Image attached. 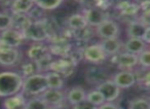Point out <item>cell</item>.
I'll use <instances>...</instances> for the list:
<instances>
[{
  "mask_svg": "<svg viewBox=\"0 0 150 109\" xmlns=\"http://www.w3.org/2000/svg\"><path fill=\"white\" fill-rule=\"evenodd\" d=\"M24 78L16 72L0 73V97L6 98L21 92Z\"/></svg>",
  "mask_w": 150,
  "mask_h": 109,
  "instance_id": "obj_1",
  "label": "cell"
},
{
  "mask_svg": "<svg viewBox=\"0 0 150 109\" xmlns=\"http://www.w3.org/2000/svg\"><path fill=\"white\" fill-rule=\"evenodd\" d=\"M47 88L46 78L44 74H34L29 77L24 78L22 84V92L23 94L29 96H37L41 95Z\"/></svg>",
  "mask_w": 150,
  "mask_h": 109,
  "instance_id": "obj_2",
  "label": "cell"
},
{
  "mask_svg": "<svg viewBox=\"0 0 150 109\" xmlns=\"http://www.w3.org/2000/svg\"><path fill=\"white\" fill-rule=\"evenodd\" d=\"M24 38L34 42H42L50 37V28L42 20L38 22H31L30 25L22 32Z\"/></svg>",
  "mask_w": 150,
  "mask_h": 109,
  "instance_id": "obj_3",
  "label": "cell"
},
{
  "mask_svg": "<svg viewBox=\"0 0 150 109\" xmlns=\"http://www.w3.org/2000/svg\"><path fill=\"white\" fill-rule=\"evenodd\" d=\"M76 64L68 57H61L57 61H52L50 66V70L60 74L63 78L68 77L74 72Z\"/></svg>",
  "mask_w": 150,
  "mask_h": 109,
  "instance_id": "obj_4",
  "label": "cell"
},
{
  "mask_svg": "<svg viewBox=\"0 0 150 109\" xmlns=\"http://www.w3.org/2000/svg\"><path fill=\"white\" fill-rule=\"evenodd\" d=\"M82 57L93 64H100L107 59V56L100 44L88 45L82 50Z\"/></svg>",
  "mask_w": 150,
  "mask_h": 109,
  "instance_id": "obj_5",
  "label": "cell"
},
{
  "mask_svg": "<svg viewBox=\"0 0 150 109\" xmlns=\"http://www.w3.org/2000/svg\"><path fill=\"white\" fill-rule=\"evenodd\" d=\"M97 90L103 95L105 102H113L120 95V88L113 82V80H105L98 84Z\"/></svg>",
  "mask_w": 150,
  "mask_h": 109,
  "instance_id": "obj_6",
  "label": "cell"
},
{
  "mask_svg": "<svg viewBox=\"0 0 150 109\" xmlns=\"http://www.w3.org/2000/svg\"><path fill=\"white\" fill-rule=\"evenodd\" d=\"M96 32L99 37L102 39L106 38H114L119 35V26L113 20L107 19L96 27Z\"/></svg>",
  "mask_w": 150,
  "mask_h": 109,
  "instance_id": "obj_7",
  "label": "cell"
},
{
  "mask_svg": "<svg viewBox=\"0 0 150 109\" xmlns=\"http://www.w3.org/2000/svg\"><path fill=\"white\" fill-rule=\"evenodd\" d=\"M83 16L86 18L88 26H91V27H98L105 20L109 19L106 11L98 7H90L86 9Z\"/></svg>",
  "mask_w": 150,
  "mask_h": 109,
  "instance_id": "obj_8",
  "label": "cell"
},
{
  "mask_svg": "<svg viewBox=\"0 0 150 109\" xmlns=\"http://www.w3.org/2000/svg\"><path fill=\"white\" fill-rule=\"evenodd\" d=\"M117 67L122 70H131L138 65V54L123 52L113 56Z\"/></svg>",
  "mask_w": 150,
  "mask_h": 109,
  "instance_id": "obj_9",
  "label": "cell"
},
{
  "mask_svg": "<svg viewBox=\"0 0 150 109\" xmlns=\"http://www.w3.org/2000/svg\"><path fill=\"white\" fill-rule=\"evenodd\" d=\"M112 80L120 90L121 88H129L137 84L135 73L129 70H121L120 72H117L113 76Z\"/></svg>",
  "mask_w": 150,
  "mask_h": 109,
  "instance_id": "obj_10",
  "label": "cell"
},
{
  "mask_svg": "<svg viewBox=\"0 0 150 109\" xmlns=\"http://www.w3.org/2000/svg\"><path fill=\"white\" fill-rule=\"evenodd\" d=\"M0 40H2L3 42H5L11 47L17 48L23 43L25 38H24L22 32L13 29V28H9V29L1 32Z\"/></svg>",
  "mask_w": 150,
  "mask_h": 109,
  "instance_id": "obj_11",
  "label": "cell"
},
{
  "mask_svg": "<svg viewBox=\"0 0 150 109\" xmlns=\"http://www.w3.org/2000/svg\"><path fill=\"white\" fill-rule=\"evenodd\" d=\"M86 81L90 84H100L101 82L108 79V72L105 68L100 66H92L86 72Z\"/></svg>",
  "mask_w": 150,
  "mask_h": 109,
  "instance_id": "obj_12",
  "label": "cell"
},
{
  "mask_svg": "<svg viewBox=\"0 0 150 109\" xmlns=\"http://www.w3.org/2000/svg\"><path fill=\"white\" fill-rule=\"evenodd\" d=\"M40 98L50 107H57L63 104L65 100V95L61 90L57 88H46L41 94Z\"/></svg>",
  "mask_w": 150,
  "mask_h": 109,
  "instance_id": "obj_13",
  "label": "cell"
},
{
  "mask_svg": "<svg viewBox=\"0 0 150 109\" xmlns=\"http://www.w3.org/2000/svg\"><path fill=\"white\" fill-rule=\"evenodd\" d=\"M27 54L28 58L35 63H38V62L47 58L48 56H50L48 47L42 42H35L33 45L30 46V48L27 52Z\"/></svg>",
  "mask_w": 150,
  "mask_h": 109,
  "instance_id": "obj_14",
  "label": "cell"
},
{
  "mask_svg": "<svg viewBox=\"0 0 150 109\" xmlns=\"http://www.w3.org/2000/svg\"><path fill=\"white\" fill-rule=\"evenodd\" d=\"M100 45L107 56H114V54H118L122 47V43L117 37L102 39Z\"/></svg>",
  "mask_w": 150,
  "mask_h": 109,
  "instance_id": "obj_15",
  "label": "cell"
},
{
  "mask_svg": "<svg viewBox=\"0 0 150 109\" xmlns=\"http://www.w3.org/2000/svg\"><path fill=\"white\" fill-rule=\"evenodd\" d=\"M26 100L23 93H18L13 96L6 97V99L3 102V106L5 109H25Z\"/></svg>",
  "mask_w": 150,
  "mask_h": 109,
  "instance_id": "obj_16",
  "label": "cell"
},
{
  "mask_svg": "<svg viewBox=\"0 0 150 109\" xmlns=\"http://www.w3.org/2000/svg\"><path fill=\"white\" fill-rule=\"evenodd\" d=\"M21 52L18 48H9L5 52H0V65L2 66H13L20 60Z\"/></svg>",
  "mask_w": 150,
  "mask_h": 109,
  "instance_id": "obj_17",
  "label": "cell"
},
{
  "mask_svg": "<svg viewBox=\"0 0 150 109\" xmlns=\"http://www.w3.org/2000/svg\"><path fill=\"white\" fill-rule=\"evenodd\" d=\"M147 45L141 38H129L122 47L125 48V52H129V54H139L143 50L147 48Z\"/></svg>",
  "mask_w": 150,
  "mask_h": 109,
  "instance_id": "obj_18",
  "label": "cell"
},
{
  "mask_svg": "<svg viewBox=\"0 0 150 109\" xmlns=\"http://www.w3.org/2000/svg\"><path fill=\"white\" fill-rule=\"evenodd\" d=\"M28 13H11V28L23 32L31 23Z\"/></svg>",
  "mask_w": 150,
  "mask_h": 109,
  "instance_id": "obj_19",
  "label": "cell"
},
{
  "mask_svg": "<svg viewBox=\"0 0 150 109\" xmlns=\"http://www.w3.org/2000/svg\"><path fill=\"white\" fill-rule=\"evenodd\" d=\"M148 27L149 26H145L139 20H134V21L129 22V26H127V36L129 38H141L142 39Z\"/></svg>",
  "mask_w": 150,
  "mask_h": 109,
  "instance_id": "obj_20",
  "label": "cell"
},
{
  "mask_svg": "<svg viewBox=\"0 0 150 109\" xmlns=\"http://www.w3.org/2000/svg\"><path fill=\"white\" fill-rule=\"evenodd\" d=\"M34 6V0H13L11 11V13H28Z\"/></svg>",
  "mask_w": 150,
  "mask_h": 109,
  "instance_id": "obj_21",
  "label": "cell"
},
{
  "mask_svg": "<svg viewBox=\"0 0 150 109\" xmlns=\"http://www.w3.org/2000/svg\"><path fill=\"white\" fill-rule=\"evenodd\" d=\"M86 98V92L81 86H73L67 94V100L71 105H75L84 101Z\"/></svg>",
  "mask_w": 150,
  "mask_h": 109,
  "instance_id": "obj_22",
  "label": "cell"
},
{
  "mask_svg": "<svg viewBox=\"0 0 150 109\" xmlns=\"http://www.w3.org/2000/svg\"><path fill=\"white\" fill-rule=\"evenodd\" d=\"M67 25H68L69 29H71L72 31H76V30L88 27L86 18L83 15H80V13H75V15L70 16L67 20Z\"/></svg>",
  "mask_w": 150,
  "mask_h": 109,
  "instance_id": "obj_23",
  "label": "cell"
},
{
  "mask_svg": "<svg viewBox=\"0 0 150 109\" xmlns=\"http://www.w3.org/2000/svg\"><path fill=\"white\" fill-rule=\"evenodd\" d=\"M45 75L47 88H57V90H62L64 86V78L60 74L56 72H47Z\"/></svg>",
  "mask_w": 150,
  "mask_h": 109,
  "instance_id": "obj_24",
  "label": "cell"
},
{
  "mask_svg": "<svg viewBox=\"0 0 150 109\" xmlns=\"http://www.w3.org/2000/svg\"><path fill=\"white\" fill-rule=\"evenodd\" d=\"M63 0H34V5L42 11H54L62 4Z\"/></svg>",
  "mask_w": 150,
  "mask_h": 109,
  "instance_id": "obj_25",
  "label": "cell"
},
{
  "mask_svg": "<svg viewBox=\"0 0 150 109\" xmlns=\"http://www.w3.org/2000/svg\"><path fill=\"white\" fill-rule=\"evenodd\" d=\"M86 100L88 101V103H91V104H93L94 106H96V107L100 106L101 104H103V103L105 102L103 95L101 94V93L99 92L97 88L95 91H91V92L86 93Z\"/></svg>",
  "mask_w": 150,
  "mask_h": 109,
  "instance_id": "obj_26",
  "label": "cell"
},
{
  "mask_svg": "<svg viewBox=\"0 0 150 109\" xmlns=\"http://www.w3.org/2000/svg\"><path fill=\"white\" fill-rule=\"evenodd\" d=\"M37 72H39L38 70V66L37 63L35 62H28V63H25L23 66H22V77H29L31 75H34L36 74Z\"/></svg>",
  "mask_w": 150,
  "mask_h": 109,
  "instance_id": "obj_27",
  "label": "cell"
},
{
  "mask_svg": "<svg viewBox=\"0 0 150 109\" xmlns=\"http://www.w3.org/2000/svg\"><path fill=\"white\" fill-rule=\"evenodd\" d=\"M129 109H150V104L146 98H136L129 101Z\"/></svg>",
  "mask_w": 150,
  "mask_h": 109,
  "instance_id": "obj_28",
  "label": "cell"
},
{
  "mask_svg": "<svg viewBox=\"0 0 150 109\" xmlns=\"http://www.w3.org/2000/svg\"><path fill=\"white\" fill-rule=\"evenodd\" d=\"M47 104L41 98H33L27 101L25 109H46Z\"/></svg>",
  "mask_w": 150,
  "mask_h": 109,
  "instance_id": "obj_29",
  "label": "cell"
},
{
  "mask_svg": "<svg viewBox=\"0 0 150 109\" xmlns=\"http://www.w3.org/2000/svg\"><path fill=\"white\" fill-rule=\"evenodd\" d=\"M140 9V5L136 2H129L127 4V6L120 11V13L122 16H127V17H134V16L137 15Z\"/></svg>",
  "mask_w": 150,
  "mask_h": 109,
  "instance_id": "obj_30",
  "label": "cell"
},
{
  "mask_svg": "<svg viewBox=\"0 0 150 109\" xmlns=\"http://www.w3.org/2000/svg\"><path fill=\"white\" fill-rule=\"evenodd\" d=\"M138 64L142 66V68L148 69L150 67V52L148 48L140 52L138 56Z\"/></svg>",
  "mask_w": 150,
  "mask_h": 109,
  "instance_id": "obj_31",
  "label": "cell"
},
{
  "mask_svg": "<svg viewBox=\"0 0 150 109\" xmlns=\"http://www.w3.org/2000/svg\"><path fill=\"white\" fill-rule=\"evenodd\" d=\"M73 32H74L75 38H76L78 41H81V42H84V41H86V40H88L91 35H92V31H91L90 28H88V27L76 30V31H73Z\"/></svg>",
  "mask_w": 150,
  "mask_h": 109,
  "instance_id": "obj_32",
  "label": "cell"
},
{
  "mask_svg": "<svg viewBox=\"0 0 150 109\" xmlns=\"http://www.w3.org/2000/svg\"><path fill=\"white\" fill-rule=\"evenodd\" d=\"M9 28H11V15L0 13V31L2 32Z\"/></svg>",
  "mask_w": 150,
  "mask_h": 109,
  "instance_id": "obj_33",
  "label": "cell"
},
{
  "mask_svg": "<svg viewBox=\"0 0 150 109\" xmlns=\"http://www.w3.org/2000/svg\"><path fill=\"white\" fill-rule=\"evenodd\" d=\"M73 109H97V107L91 104V103H88L86 100H84L82 102L73 105Z\"/></svg>",
  "mask_w": 150,
  "mask_h": 109,
  "instance_id": "obj_34",
  "label": "cell"
},
{
  "mask_svg": "<svg viewBox=\"0 0 150 109\" xmlns=\"http://www.w3.org/2000/svg\"><path fill=\"white\" fill-rule=\"evenodd\" d=\"M97 109H120V107L113 104L112 102H104L100 106L97 107Z\"/></svg>",
  "mask_w": 150,
  "mask_h": 109,
  "instance_id": "obj_35",
  "label": "cell"
},
{
  "mask_svg": "<svg viewBox=\"0 0 150 109\" xmlns=\"http://www.w3.org/2000/svg\"><path fill=\"white\" fill-rule=\"evenodd\" d=\"M149 33H150V27H148L147 29H146L145 33H144L143 37H142V40H143V41L145 42L146 44H149V42H150V35H149Z\"/></svg>",
  "mask_w": 150,
  "mask_h": 109,
  "instance_id": "obj_36",
  "label": "cell"
},
{
  "mask_svg": "<svg viewBox=\"0 0 150 109\" xmlns=\"http://www.w3.org/2000/svg\"><path fill=\"white\" fill-rule=\"evenodd\" d=\"M9 48H13L11 47L9 45H7L5 42H3L2 40H0V52H5V50H9Z\"/></svg>",
  "mask_w": 150,
  "mask_h": 109,
  "instance_id": "obj_37",
  "label": "cell"
},
{
  "mask_svg": "<svg viewBox=\"0 0 150 109\" xmlns=\"http://www.w3.org/2000/svg\"><path fill=\"white\" fill-rule=\"evenodd\" d=\"M137 2H140V3H142V2H144V1H148V0H136Z\"/></svg>",
  "mask_w": 150,
  "mask_h": 109,
  "instance_id": "obj_38",
  "label": "cell"
},
{
  "mask_svg": "<svg viewBox=\"0 0 150 109\" xmlns=\"http://www.w3.org/2000/svg\"><path fill=\"white\" fill-rule=\"evenodd\" d=\"M46 109H56V108H54V107H50V106H48Z\"/></svg>",
  "mask_w": 150,
  "mask_h": 109,
  "instance_id": "obj_39",
  "label": "cell"
},
{
  "mask_svg": "<svg viewBox=\"0 0 150 109\" xmlns=\"http://www.w3.org/2000/svg\"><path fill=\"white\" fill-rule=\"evenodd\" d=\"M0 1H7V0H0Z\"/></svg>",
  "mask_w": 150,
  "mask_h": 109,
  "instance_id": "obj_40",
  "label": "cell"
},
{
  "mask_svg": "<svg viewBox=\"0 0 150 109\" xmlns=\"http://www.w3.org/2000/svg\"><path fill=\"white\" fill-rule=\"evenodd\" d=\"M120 109H122V108H120Z\"/></svg>",
  "mask_w": 150,
  "mask_h": 109,
  "instance_id": "obj_41",
  "label": "cell"
}]
</instances>
